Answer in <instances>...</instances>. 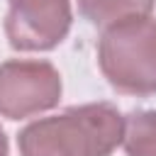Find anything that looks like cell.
Masks as SVG:
<instances>
[{
    "label": "cell",
    "instance_id": "7a4b0ae2",
    "mask_svg": "<svg viewBox=\"0 0 156 156\" xmlns=\"http://www.w3.org/2000/svg\"><path fill=\"white\" fill-rule=\"evenodd\" d=\"M98 63L119 93H156V20L134 17L107 27L98 44Z\"/></svg>",
    "mask_w": 156,
    "mask_h": 156
},
{
    "label": "cell",
    "instance_id": "5b68a950",
    "mask_svg": "<svg viewBox=\"0 0 156 156\" xmlns=\"http://www.w3.org/2000/svg\"><path fill=\"white\" fill-rule=\"evenodd\" d=\"M83 17L95 27H112L124 20L149 17L154 0H78Z\"/></svg>",
    "mask_w": 156,
    "mask_h": 156
},
{
    "label": "cell",
    "instance_id": "52a82bcc",
    "mask_svg": "<svg viewBox=\"0 0 156 156\" xmlns=\"http://www.w3.org/2000/svg\"><path fill=\"white\" fill-rule=\"evenodd\" d=\"M0 156H7V136L2 132V127H0Z\"/></svg>",
    "mask_w": 156,
    "mask_h": 156
},
{
    "label": "cell",
    "instance_id": "3957f363",
    "mask_svg": "<svg viewBox=\"0 0 156 156\" xmlns=\"http://www.w3.org/2000/svg\"><path fill=\"white\" fill-rule=\"evenodd\" d=\"M61 100V76L49 61L0 63V115L22 119L46 112Z\"/></svg>",
    "mask_w": 156,
    "mask_h": 156
},
{
    "label": "cell",
    "instance_id": "277c9868",
    "mask_svg": "<svg viewBox=\"0 0 156 156\" xmlns=\"http://www.w3.org/2000/svg\"><path fill=\"white\" fill-rule=\"evenodd\" d=\"M71 0H10L5 34L17 51H49L71 29Z\"/></svg>",
    "mask_w": 156,
    "mask_h": 156
},
{
    "label": "cell",
    "instance_id": "8992f818",
    "mask_svg": "<svg viewBox=\"0 0 156 156\" xmlns=\"http://www.w3.org/2000/svg\"><path fill=\"white\" fill-rule=\"evenodd\" d=\"M122 144L127 156H156V110H139L124 119Z\"/></svg>",
    "mask_w": 156,
    "mask_h": 156
},
{
    "label": "cell",
    "instance_id": "6da1fadb",
    "mask_svg": "<svg viewBox=\"0 0 156 156\" xmlns=\"http://www.w3.org/2000/svg\"><path fill=\"white\" fill-rule=\"evenodd\" d=\"M122 132L124 117L115 105L90 102L27 124L17 146L22 156H110Z\"/></svg>",
    "mask_w": 156,
    "mask_h": 156
}]
</instances>
